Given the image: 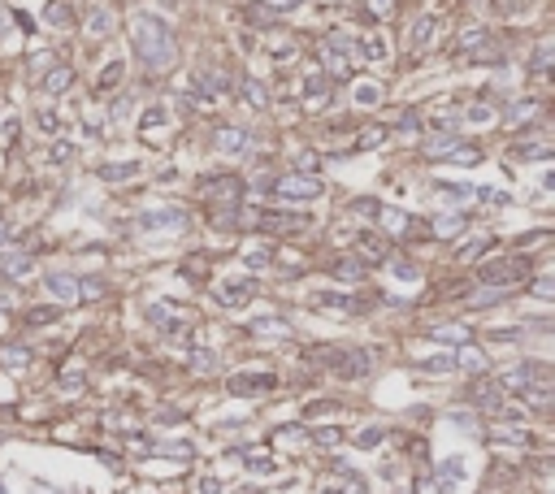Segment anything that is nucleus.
Here are the masks:
<instances>
[{
  "mask_svg": "<svg viewBox=\"0 0 555 494\" xmlns=\"http://www.w3.org/2000/svg\"><path fill=\"white\" fill-rule=\"evenodd\" d=\"M70 82H74V70H70V65H53V70L44 74V91H53V95H61L65 87H70Z\"/></svg>",
  "mask_w": 555,
  "mask_h": 494,
  "instance_id": "13",
  "label": "nucleus"
},
{
  "mask_svg": "<svg viewBox=\"0 0 555 494\" xmlns=\"http://www.w3.org/2000/svg\"><path fill=\"white\" fill-rule=\"evenodd\" d=\"M118 78H122V61H113L109 70H100V82H95V91H113V87H118Z\"/></svg>",
  "mask_w": 555,
  "mask_h": 494,
  "instance_id": "31",
  "label": "nucleus"
},
{
  "mask_svg": "<svg viewBox=\"0 0 555 494\" xmlns=\"http://www.w3.org/2000/svg\"><path fill=\"white\" fill-rule=\"evenodd\" d=\"M325 87H330V82H325V74H308V82H304V91L317 95V100H325Z\"/></svg>",
  "mask_w": 555,
  "mask_h": 494,
  "instance_id": "33",
  "label": "nucleus"
},
{
  "mask_svg": "<svg viewBox=\"0 0 555 494\" xmlns=\"http://www.w3.org/2000/svg\"><path fill=\"white\" fill-rule=\"evenodd\" d=\"M313 308H330V312H365V304H356L352 295H334V291H317Z\"/></svg>",
  "mask_w": 555,
  "mask_h": 494,
  "instance_id": "11",
  "label": "nucleus"
},
{
  "mask_svg": "<svg viewBox=\"0 0 555 494\" xmlns=\"http://www.w3.org/2000/svg\"><path fill=\"white\" fill-rule=\"evenodd\" d=\"M78 300H104V277H87V282H78Z\"/></svg>",
  "mask_w": 555,
  "mask_h": 494,
  "instance_id": "29",
  "label": "nucleus"
},
{
  "mask_svg": "<svg viewBox=\"0 0 555 494\" xmlns=\"http://www.w3.org/2000/svg\"><path fill=\"white\" fill-rule=\"evenodd\" d=\"M430 235H438V239H455V235H464V217L455 212V217H438L434 226H430Z\"/></svg>",
  "mask_w": 555,
  "mask_h": 494,
  "instance_id": "18",
  "label": "nucleus"
},
{
  "mask_svg": "<svg viewBox=\"0 0 555 494\" xmlns=\"http://www.w3.org/2000/svg\"><path fill=\"white\" fill-rule=\"evenodd\" d=\"M165 126V109H148V118H143V130H156Z\"/></svg>",
  "mask_w": 555,
  "mask_h": 494,
  "instance_id": "44",
  "label": "nucleus"
},
{
  "mask_svg": "<svg viewBox=\"0 0 555 494\" xmlns=\"http://www.w3.org/2000/svg\"><path fill=\"white\" fill-rule=\"evenodd\" d=\"M430 35H434V18H421L412 30H408V44H412V48H426Z\"/></svg>",
  "mask_w": 555,
  "mask_h": 494,
  "instance_id": "23",
  "label": "nucleus"
},
{
  "mask_svg": "<svg viewBox=\"0 0 555 494\" xmlns=\"http://www.w3.org/2000/svg\"><path fill=\"white\" fill-rule=\"evenodd\" d=\"M438 191L451 195V200H464V195H468V187H451V183H438Z\"/></svg>",
  "mask_w": 555,
  "mask_h": 494,
  "instance_id": "47",
  "label": "nucleus"
},
{
  "mask_svg": "<svg viewBox=\"0 0 555 494\" xmlns=\"http://www.w3.org/2000/svg\"><path fill=\"white\" fill-rule=\"evenodd\" d=\"M382 442V425H373V430H361L356 434V447H378Z\"/></svg>",
  "mask_w": 555,
  "mask_h": 494,
  "instance_id": "36",
  "label": "nucleus"
},
{
  "mask_svg": "<svg viewBox=\"0 0 555 494\" xmlns=\"http://www.w3.org/2000/svg\"><path fill=\"white\" fill-rule=\"evenodd\" d=\"M143 235H165V230H183L187 226V212L183 208H152V212H139L135 221Z\"/></svg>",
  "mask_w": 555,
  "mask_h": 494,
  "instance_id": "4",
  "label": "nucleus"
},
{
  "mask_svg": "<svg viewBox=\"0 0 555 494\" xmlns=\"http://www.w3.org/2000/svg\"><path fill=\"white\" fill-rule=\"evenodd\" d=\"M486 247H491V239H473V243L464 247V252H460V256H464V260H473V256H482V252H486Z\"/></svg>",
  "mask_w": 555,
  "mask_h": 494,
  "instance_id": "45",
  "label": "nucleus"
},
{
  "mask_svg": "<svg viewBox=\"0 0 555 494\" xmlns=\"http://www.w3.org/2000/svg\"><path fill=\"white\" fill-rule=\"evenodd\" d=\"M308 360H321V365H330L343 382H356V377L369 373V356L361 347H317L308 351Z\"/></svg>",
  "mask_w": 555,
  "mask_h": 494,
  "instance_id": "2",
  "label": "nucleus"
},
{
  "mask_svg": "<svg viewBox=\"0 0 555 494\" xmlns=\"http://www.w3.org/2000/svg\"><path fill=\"white\" fill-rule=\"evenodd\" d=\"M269 260H273L269 252H248V265H252V269H265V265H269Z\"/></svg>",
  "mask_w": 555,
  "mask_h": 494,
  "instance_id": "46",
  "label": "nucleus"
},
{
  "mask_svg": "<svg viewBox=\"0 0 555 494\" xmlns=\"http://www.w3.org/2000/svg\"><path fill=\"white\" fill-rule=\"evenodd\" d=\"M243 18H248L252 26H273L278 22V9L260 5V0H252V5H243Z\"/></svg>",
  "mask_w": 555,
  "mask_h": 494,
  "instance_id": "15",
  "label": "nucleus"
},
{
  "mask_svg": "<svg viewBox=\"0 0 555 494\" xmlns=\"http://www.w3.org/2000/svg\"><path fill=\"white\" fill-rule=\"evenodd\" d=\"M334 277H338V282H361L365 265H361V260H352V256H343V260H334Z\"/></svg>",
  "mask_w": 555,
  "mask_h": 494,
  "instance_id": "17",
  "label": "nucleus"
},
{
  "mask_svg": "<svg viewBox=\"0 0 555 494\" xmlns=\"http://www.w3.org/2000/svg\"><path fill=\"white\" fill-rule=\"evenodd\" d=\"M361 57H365V61H382V57H386V39L369 35V39L361 44Z\"/></svg>",
  "mask_w": 555,
  "mask_h": 494,
  "instance_id": "30",
  "label": "nucleus"
},
{
  "mask_svg": "<svg viewBox=\"0 0 555 494\" xmlns=\"http://www.w3.org/2000/svg\"><path fill=\"white\" fill-rule=\"evenodd\" d=\"M139 174V161H122V165H100V183H126Z\"/></svg>",
  "mask_w": 555,
  "mask_h": 494,
  "instance_id": "14",
  "label": "nucleus"
},
{
  "mask_svg": "<svg viewBox=\"0 0 555 494\" xmlns=\"http://www.w3.org/2000/svg\"><path fill=\"white\" fill-rule=\"evenodd\" d=\"M260 191H273L278 200H317L325 187L317 183V178H308V174H291V178H282V183H260Z\"/></svg>",
  "mask_w": 555,
  "mask_h": 494,
  "instance_id": "3",
  "label": "nucleus"
},
{
  "mask_svg": "<svg viewBox=\"0 0 555 494\" xmlns=\"http://www.w3.org/2000/svg\"><path fill=\"white\" fill-rule=\"evenodd\" d=\"M468 399L477 403V408H486V412H499L503 408V386L491 382V377H477V382L468 386Z\"/></svg>",
  "mask_w": 555,
  "mask_h": 494,
  "instance_id": "7",
  "label": "nucleus"
},
{
  "mask_svg": "<svg viewBox=\"0 0 555 494\" xmlns=\"http://www.w3.org/2000/svg\"><path fill=\"white\" fill-rule=\"evenodd\" d=\"M30 265H35V260H30L26 252H5V273H9V277H18V273H26Z\"/></svg>",
  "mask_w": 555,
  "mask_h": 494,
  "instance_id": "24",
  "label": "nucleus"
},
{
  "mask_svg": "<svg viewBox=\"0 0 555 494\" xmlns=\"http://www.w3.org/2000/svg\"><path fill=\"white\" fill-rule=\"evenodd\" d=\"M547 65H551V44H538V53H534V74H547Z\"/></svg>",
  "mask_w": 555,
  "mask_h": 494,
  "instance_id": "38",
  "label": "nucleus"
},
{
  "mask_svg": "<svg viewBox=\"0 0 555 494\" xmlns=\"http://www.w3.org/2000/svg\"><path fill=\"white\" fill-rule=\"evenodd\" d=\"M525 269H529V260L516 256V260H499V265H486L482 277H486V282H512V277H520Z\"/></svg>",
  "mask_w": 555,
  "mask_h": 494,
  "instance_id": "10",
  "label": "nucleus"
},
{
  "mask_svg": "<svg viewBox=\"0 0 555 494\" xmlns=\"http://www.w3.org/2000/svg\"><path fill=\"white\" fill-rule=\"evenodd\" d=\"M217 369V356L213 351H195V373H213Z\"/></svg>",
  "mask_w": 555,
  "mask_h": 494,
  "instance_id": "40",
  "label": "nucleus"
},
{
  "mask_svg": "<svg viewBox=\"0 0 555 494\" xmlns=\"http://www.w3.org/2000/svg\"><path fill=\"white\" fill-rule=\"evenodd\" d=\"M455 356H430V360H417V373H455Z\"/></svg>",
  "mask_w": 555,
  "mask_h": 494,
  "instance_id": "19",
  "label": "nucleus"
},
{
  "mask_svg": "<svg viewBox=\"0 0 555 494\" xmlns=\"http://www.w3.org/2000/svg\"><path fill=\"white\" fill-rule=\"evenodd\" d=\"M430 334H434V338H443V342H468V338H473L464 325H438V329H430Z\"/></svg>",
  "mask_w": 555,
  "mask_h": 494,
  "instance_id": "26",
  "label": "nucleus"
},
{
  "mask_svg": "<svg viewBox=\"0 0 555 494\" xmlns=\"http://www.w3.org/2000/svg\"><path fill=\"white\" fill-rule=\"evenodd\" d=\"M208 195V204H239L243 200V183L239 178H213V183L204 187Z\"/></svg>",
  "mask_w": 555,
  "mask_h": 494,
  "instance_id": "9",
  "label": "nucleus"
},
{
  "mask_svg": "<svg viewBox=\"0 0 555 494\" xmlns=\"http://www.w3.org/2000/svg\"><path fill=\"white\" fill-rule=\"evenodd\" d=\"M455 482H464V459H460V455H451L447 464L438 468V486H443V490H451Z\"/></svg>",
  "mask_w": 555,
  "mask_h": 494,
  "instance_id": "16",
  "label": "nucleus"
},
{
  "mask_svg": "<svg viewBox=\"0 0 555 494\" xmlns=\"http://www.w3.org/2000/svg\"><path fill=\"white\" fill-rule=\"evenodd\" d=\"M455 365H464V369H473V373H482V369H486V356H477L473 347H464L460 356H455Z\"/></svg>",
  "mask_w": 555,
  "mask_h": 494,
  "instance_id": "32",
  "label": "nucleus"
},
{
  "mask_svg": "<svg viewBox=\"0 0 555 494\" xmlns=\"http://www.w3.org/2000/svg\"><path fill=\"white\" fill-rule=\"evenodd\" d=\"M39 130H48V135H53V130H61V122L53 118V113H39Z\"/></svg>",
  "mask_w": 555,
  "mask_h": 494,
  "instance_id": "48",
  "label": "nucleus"
},
{
  "mask_svg": "<svg viewBox=\"0 0 555 494\" xmlns=\"http://www.w3.org/2000/svg\"><path fill=\"white\" fill-rule=\"evenodd\" d=\"M269 390H278L273 373H239V377H230L235 399H260V394H269Z\"/></svg>",
  "mask_w": 555,
  "mask_h": 494,
  "instance_id": "5",
  "label": "nucleus"
},
{
  "mask_svg": "<svg viewBox=\"0 0 555 494\" xmlns=\"http://www.w3.org/2000/svg\"><path fill=\"white\" fill-rule=\"evenodd\" d=\"M516 156H520V161H551V147H547V143H520Z\"/></svg>",
  "mask_w": 555,
  "mask_h": 494,
  "instance_id": "27",
  "label": "nucleus"
},
{
  "mask_svg": "<svg viewBox=\"0 0 555 494\" xmlns=\"http://www.w3.org/2000/svg\"><path fill=\"white\" fill-rule=\"evenodd\" d=\"M295 165H300V170H304V174H308V170H317V156H313V152H304V156H300V161H295Z\"/></svg>",
  "mask_w": 555,
  "mask_h": 494,
  "instance_id": "49",
  "label": "nucleus"
},
{
  "mask_svg": "<svg viewBox=\"0 0 555 494\" xmlns=\"http://www.w3.org/2000/svg\"><path fill=\"white\" fill-rule=\"evenodd\" d=\"M87 30H91V35H109V30H113V13L109 9H95L91 22H87Z\"/></svg>",
  "mask_w": 555,
  "mask_h": 494,
  "instance_id": "28",
  "label": "nucleus"
},
{
  "mask_svg": "<svg viewBox=\"0 0 555 494\" xmlns=\"http://www.w3.org/2000/svg\"><path fill=\"white\" fill-rule=\"evenodd\" d=\"M243 95H248L252 109H265V104H269V95H265V87H260L256 78H243Z\"/></svg>",
  "mask_w": 555,
  "mask_h": 494,
  "instance_id": "25",
  "label": "nucleus"
},
{
  "mask_svg": "<svg viewBox=\"0 0 555 494\" xmlns=\"http://www.w3.org/2000/svg\"><path fill=\"white\" fill-rule=\"evenodd\" d=\"M44 22H48V26H70L74 13H70V5H65V0H53V5L44 9Z\"/></svg>",
  "mask_w": 555,
  "mask_h": 494,
  "instance_id": "20",
  "label": "nucleus"
},
{
  "mask_svg": "<svg viewBox=\"0 0 555 494\" xmlns=\"http://www.w3.org/2000/svg\"><path fill=\"white\" fill-rule=\"evenodd\" d=\"M248 329H252V334H260V338H269V334L282 338V334H286V321H278V317H256Z\"/></svg>",
  "mask_w": 555,
  "mask_h": 494,
  "instance_id": "21",
  "label": "nucleus"
},
{
  "mask_svg": "<svg viewBox=\"0 0 555 494\" xmlns=\"http://www.w3.org/2000/svg\"><path fill=\"white\" fill-rule=\"evenodd\" d=\"M44 286L57 295V300H65V304H78V277H70V273H48L44 277Z\"/></svg>",
  "mask_w": 555,
  "mask_h": 494,
  "instance_id": "12",
  "label": "nucleus"
},
{
  "mask_svg": "<svg viewBox=\"0 0 555 494\" xmlns=\"http://www.w3.org/2000/svg\"><path fill=\"white\" fill-rule=\"evenodd\" d=\"M382 87H373V82H365V87H356V104H378Z\"/></svg>",
  "mask_w": 555,
  "mask_h": 494,
  "instance_id": "37",
  "label": "nucleus"
},
{
  "mask_svg": "<svg viewBox=\"0 0 555 494\" xmlns=\"http://www.w3.org/2000/svg\"><path fill=\"white\" fill-rule=\"evenodd\" d=\"M338 438H343V430H334V425H325V430H313V442H321V447H334Z\"/></svg>",
  "mask_w": 555,
  "mask_h": 494,
  "instance_id": "35",
  "label": "nucleus"
},
{
  "mask_svg": "<svg viewBox=\"0 0 555 494\" xmlns=\"http://www.w3.org/2000/svg\"><path fill=\"white\" fill-rule=\"evenodd\" d=\"M217 490H221V486H217V482H208V477L200 482V494H217Z\"/></svg>",
  "mask_w": 555,
  "mask_h": 494,
  "instance_id": "51",
  "label": "nucleus"
},
{
  "mask_svg": "<svg viewBox=\"0 0 555 494\" xmlns=\"http://www.w3.org/2000/svg\"><path fill=\"white\" fill-rule=\"evenodd\" d=\"M5 235H9V230H5V221H0V243H5Z\"/></svg>",
  "mask_w": 555,
  "mask_h": 494,
  "instance_id": "53",
  "label": "nucleus"
},
{
  "mask_svg": "<svg viewBox=\"0 0 555 494\" xmlns=\"http://www.w3.org/2000/svg\"><path fill=\"white\" fill-rule=\"evenodd\" d=\"M248 468H252V473H273L278 464H273L269 455H252V459H248Z\"/></svg>",
  "mask_w": 555,
  "mask_h": 494,
  "instance_id": "42",
  "label": "nucleus"
},
{
  "mask_svg": "<svg viewBox=\"0 0 555 494\" xmlns=\"http://www.w3.org/2000/svg\"><path fill=\"white\" fill-rule=\"evenodd\" d=\"M534 295H538V300H551V295H555V282H551V277H538V282H534Z\"/></svg>",
  "mask_w": 555,
  "mask_h": 494,
  "instance_id": "43",
  "label": "nucleus"
},
{
  "mask_svg": "<svg viewBox=\"0 0 555 494\" xmlns=\"http://www.w3.org/2000/svg\"><path fill=\"white\" fill-rule=\"evenodd\" d=\"M361 247H365V256H369V260H378V256H386V243H378V239H373V235H365V239H361Z\"/></svg>",
  "mask_w": 555,
  "mask_h": 494,
  "instance_id": "39",
  "label": "nucleus"
},
{
  "mask_svg": "<svg viewBox=\"0 0 555 494\" xmlns=\"http://www.w3.org/2000/svg\"><path fill=\"white\" fill-rule=\"evenodd\" d=\"M248 143H252V135L243 126H217L213 130V147H217V152H248Z\"/></svg>",
  "mask_w": 555,
  "mask_h": 494,
  "instance_id": "8",
  "label": "nucleus"
},
{
  "mask_svg": "<svg viewBox=\"0 0 555 494\" xmlns=\"http://www.w3.org/2000/svg\"><path fill=\"white\" fill-rule=\"evenodd\" d=\"M130 39H135V57L148 65V70H165L174 65L178 48H174V30L165 18H156V13H139L135 26H130Z\"/></svg>",
  "mask_w": 555,
  "mask_h": 494,
  "instance_id": "1",
  "label": "nucleus"
},
{
  "mask_svg": "<svg viewBox=\"0 0 555 494\" xmlns=\"http://www.w3.org/2000/svg\"><path fill=\"white\" fill-rule=\"evenodd\" d=\"M499 386L508 390V394H525V390H529V382H525V369H520V365H516V369H508Z\"/></svg>",
  "mask_w": 555,
  "mask_h": 494,
  "instance_id": "22",
  "label": "nucleus"
},
{
  "mask_svg": "<svg viewBox=\"0 0 555 494\" xmlns=\"http://www.w3.org/2000/svg\"><path fill=\"white\" fill-rule=\"evenodd\" d=\"M26 356H30L26 347H9V351H5V365H9V369H22V365H26Z\"/></svg>",
  "mask_w": 555,
  "mask_h": 494,
  "instance_id": "41",
  "label": "nucleus"
},
{
  "mask_svg": "<svg viewBox=\"0 0 555 494\" xmlns=\"http://www.w3.org/2000/svg\"><path fill=\"white\" fill-rule=\"evenodd\" d=\"M217 300H221L226 308H243V304L256 300V282H252V277H230V282L217 286Z\"/></svg>",
  "mask_w": 555,
  "mask_h": 494,
  "instance_id": "6",
  "label": "nucleus"
},
{
  "mask_svg": "<svg viewBox=\"0 0 555 494\" xmlns=\"http://www.w3.org/2000/svg\"><path fill=\"white\" fill-rule=\"evenodd\" d=\"M48 321H57V308H30L26 312V325H48Z\"/></svg>",
  "mask_w": 555,
  "mask_h": 494,
  "instance_id": "34",
  "label": "nucleus"
},
{
  "mask_svg": "<svg viewBox=\"0 0 555 494\" xmlns=\"http://www.w3.org/2000/svg\"><path fill=\"white\" fill-rule=\"evenodd\" d=\"M5 26H9V22H5V9H0V35H5Z\"/></svg>",
  "mask_w": 555,
  "mask_h": 494,
  "instance_id": "52",
  "label": "nucleus"
},
{
  "mask_svg": "<svg viewBox=\"0 0 555 494\" xmlns=\"http://www.w3.org/2000/svg\"><path fill=\"white\" fill-rule=\"evenodd\" d=\"M369 9L373 13H390V0H369Z\"/></svg>",
  "mask_w": 555,
  "mask_h": 494,
  "instance_id": "50",
  "label": "nucleus"
}]
</instances>
